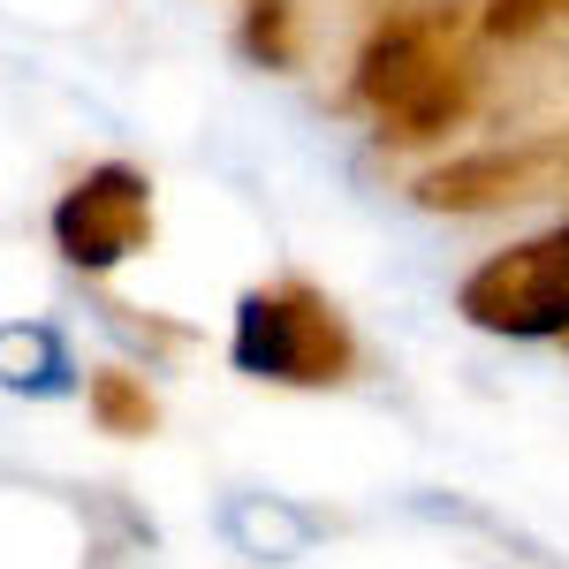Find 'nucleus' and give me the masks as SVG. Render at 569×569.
<instances>
[{"mask_svg": "<svg viewBox=\"0 0 569 569\" xmlns=\"http://www.w3.org/2000/svg\"><path fill=\"white\" fill-rule=\"evenodd\" d=\"M456 305L486 335H569V228L486 259Z\"/></svg>", "mask_w": 569, "mask_h": 569, "instance_id": "nucleus-2", "label": "nucleus"}, {"mask_svg": "<svg viewBox=\"0 0 569 569\" xmlns=\"http://www.w3.org/2000/svg\"><path fill=\"white\" fill-rule=\"evenodd\" d=\"M569 0H486V31L493 39H525V31H539L547 16H562Z\"/></svg>", "mask_w": 569, "mask_h": 569, "instance_id": "nucleus-10", "label": "nucleus"}, {"mask_svg": "<svg viewBox=\"0 0 569 569\" xmlns=\"http://www.w3.org/2000/svg\"><path fill=\"white\" fill-rule=\"evenodd\" d=\"M236 365L251 380H297V388H319V380H342L357 365V342L342 327V311L311 289H251L243 311H236Z\"/></svg>", "mask_w": 569, "mask_h": 569, "instance_id": "nucleus-1", "label": "nucleus"}, {"mask_svg": "<svg viewBox=\"0 0 569 569\" xmlns=\"http://www.w3.org/2000/svg\"><path fill=\"white\" fill-rule=\"evenodd\" d=\"M69 357L46 327H0V388H61Z\"/></svg>", "mask_w": 569, "mask_h": 569, "instance_id": "nucleus-7", "label": "nucleus"}, {"mask_svg": "<svg viewBox=\"0 0 569 569\" xmlns=\"http://www.w3.org/2000/svg\"><path fill=\"white\" fill-rule=\"evenodd\" d=\"M440 61H456L448 39H440V16H395L388 31H372V46L357 53V99L380 107V114H395Z\"/></svg>", "mask_w": 569, "mask_h": 569, "instance_id": "nucleus-5", "label": "nucleus"}, {"mask_svg": "<svg viewBox=\"0 0 569 569\" xmlns=\"http://www.w3.org/2000/svg\"><path fill=\"white\" fill-rule=\"evenodd\" d=\"M243 46H251V61H266V69H289L297 61V8L289 0H259L243 16Z\"/></svg>", "mask_w": 569, "mask_h": 569, "instance_id": "nucleus-9", "label": "nucleus"}, {"mask_svg": "<svg viewBox=\"0 0 569 569\" xmlns=\"http://www.w3.org/2000/svg\"><path fill=\"white\" fill-rule=\"evenodd\" d=\"M555 190H569V137L448 160V168H433L418 182V206H433V213H493V206H525V198H555Z\"/></svg>", "mask_w": 569, "mask_h": 569, "instance_id": "nucleus-4", "label": "nucleus"}, {"mask_svg": "<svg viewBox=\"0 0 569 569\" xmlns=\"http://www.w3.org/2000/svg\"><path fill=\"white\" fill-rule=\"evenodd\" d=\"M144 236H152V190H144L137 168H91L53 206V243H61V259L84 266V273L130 259Z\"/></svg>", "mask_w": 569, "mask_h": 569, "instance_id": "nucleus-3", "label": "nucleus"}, {"mask_svg": "<svg viewBox=\"0 0 569 569\" xmlns=\"http://www.w3.org/2000/svg\"><path fill=\"white\" fill-rule=\"evenodd\" d=\"M463 114H471V69H463V61H440L433 77L410 91V99H402L395 114H380V122H388L395 144H426V137L456 130Z\"/></svg>", "mask_w": 569, "mask_h": 569, "instance_id": "nucleus-6", "label": "nucleus"}, {"mask_svg": "<svg viewBox=\"0 0 569 569\" xmlns=\"http://www.w3.org/2000/svg\"><path fill=\"white\" fill-rule=\"evenodd\" d=\"M84 402H91V418H99L107 433H144V426H152V395H144L137 372H91Z\"/></svg>", "mask_w": 569, "mask_h": 569, "instance_id": "nucleus-8", "label": "nucleus"}]
</instances>
